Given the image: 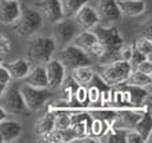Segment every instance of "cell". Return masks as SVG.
<instances>
[{
    "instance_id": "obj_1",
    "label": "cell",
    "mask_w": 152,
    "mask_h": 143,
    "mask_svg": "<svg viewBox=\"0 0 152 143\" xmlns=\"http://www.w3.org/2000/svg\"><path fill=\"white\" fill-rule=\"evenodd\" d=\"M92 31L96 34L97 40L102 43L103 48H104V58H103L102 63H108L112 60H118L119 59V51L124 45L123 36L120 35L119 29L116 27H104L97 24Z\"/></svg>"
},
{
    "instance_id": "obj_2",
    "label": "cell",
    "mask_w": 152,
    "mask_h": 143,
    "mask_svg": "<svg viewBox=\"0 0 152 143\" xmlns=\"http://www.w3.org/2000/svg\"><path fill=\"white\" fill-rule=\"evenodd\" d=\"M132 66L126 60H112L108 63L99 64V78L108 86V87H116L121 86L127 82L129 74L132 72Z\"/></svg>"
},
{
    "instance_id": "obj_3",
    "label": "cell",
    "mask_w": 152,
    "mask_h": 143,
    "mask_svg": "<svg viewBox=\"0 0 152 143\" xmlns=\"http://www.w3.org/2000/svg\"><path fill=\"white\" fill-rule=\"evenodd\" d=\"M43 23H44V18L39 10H36L35 7L24 5L21 7L19 19L13 24V31L19 36H34L43 27Z\"/></svg>"
},
{
    "instance_id": "obj_4",
    "label": "cell",
    "mask_w": 152,
    "mask_h": 143,
    "mask_svg": "<svg viewBox=\"0 0 152 143\" xmlns=\"http://www.w3.org/2000/svg\"><path fill=\"white\" fill-rule=\"evenodd\" d=\"M58 44L53 36H36L31 40L28 45V60L35 64L44 66L48 60H51L55 54Z\"/></svg>"
},
{
    "instance_id": "obj_5",
    "label": "cell",
    "mask_w": 152,
    "mask_h": 143,
    "mask_svg": "<svg viewBox=\"0 0 152 143\" xmlns=\"http://www.w3.org/2000/svg\"><path fill=\"white\" fill-rule=\"evenodd\" d=\"M19 91L28 111H40L52 96V90L48 87H34L27 83L21 86Z\"/></svg>"
},
{
    "instance_id": "obj_6",
    "label": "cell",
    "mask_w": 152,
    "mask_h": 143,
    "mask_svg": "<svg viewBox=\"0 0 152 143\" xmlns=\"http://www.w3.org/2000/svg\"><path fill=\"white\" fill-rule=\"evenodd\" d=\"M58 59L66 66V68H75L79 66H87V64L92 63V59L88 56V54L86 51H83L81 48L76 47L74 44H67L63 47V50L59 52Z\"/></svg>"
},
{
    "instance_id": "obj_7",
    "label": "cell",
    "mask_w": 152,
    "mask_h": 143,
    "mask_svg": "<svg viewBox=\"0 0 152 143\" xmlns=\"http://www.w3.org/2000/svg\"><path fill=\"white\" fill-rule=\"evenodd\" d=\"M80 31L81 28L79 27V24L75 21L74 18H64L60 21L55 23L53 39L56 40V44H61L64 47V45L69 44Z\"/></svg>"
},
{
    "instance_id": "obj_8",
    "label": "cell",
    "mask_w": 152,
    "mask_h": 143,
    "mask_svg": "<svg viewBox=\"0 0 152 143\" xmlns=\"http://www.w3.org/2000/svg\"><path fill=\"white\" fill-rule=\"evenodd\" d=\"M45 75L50 90H58L64 84L67 78V68L59 59H51L44 64Z\"/></svg>"
},
{
    "instance_id": "obj_9",
    "label": "cell",
    "mask_w": 152,
    "mask_h": 143,
    "mask_svg": "<svg viewBox=\"0 0 152 143\" xmlns=\"http://www.w3.org/2000/svg\"><path fill=\"white\" fill-rule=\"evenodd\" d=\"M3 98V109L7 111V114H23L24 111L27 110L26 104H24L23 96H21L19 88H11L4 92V95L1 96Z\"/></svg>"
},
{
    "instance_id": "obj_10",
    "label": "cell",
    "mask_w": 152,
    "mask_h": 143,
    "mask_svg": "<svg viewBox=\"0 0 152 143\" xmlns=\"http://www.w3.org/2000/svg\"><path fill=\"white\" fill-rule=\"evenodd\" d=\"M75 21L79 24L81 29H92L100 23V18L96 8L89 5L88 3L84 4L74 16Z\"/></svg>"
},
{
    "instance_id": "obj_11",
    "label": "cell",
    "mask_w": 152,
    "mask_h": 143,
    "mask_svg": "<svg viewBox=\"0 0 152 143\" xmlns=\"http://www.w3.org/2000/svg\"><path fill=\"white\" fill-rule=\"evenodd\" d=\"M120 91H121V96H123V103L131 104L132 107L144 106L145 100L150 98V92L145 90V87L126 84V87Z\"/></svg>"
},
{
    "instance_id": "obj_12",
    "label": "cell",
    "mask_w": 152,
    "mask_h": 143,
    "mask_svg": "<svg viewBox=\"0 0 152 143\" xmlns=\"http://www.w3.org/2000/svg\"><path fill=\"white\" fill-rule=\"evenodd\" d=\"M96 11L99 13L100 20L105 21L108 24L120 20L121 16H123L118 8L116 0H97Z\"/></svg>"
},
{
    "instance_id": "obj_13",
    "label": "cell",
    "mask_w": 152,
    "mask_h": 143,
    "mask_svg": "<svg viewBox=\"0 0 152 143\" xmlns=\"http://www.w3.org/2000/svg\"><path fill=\"white\" fill-rule=\"evenodd\" d=\"M36 7L42 10V15H44L52 24L64 19L60 0H40L39 3H36Z\"/></svg>"
},
{
    "instance_id": "obj_14",
    "label": "cell",
    "mask_w": 152,
    "mask_h": 143,
    "mask_svg": "<svg viewBox=\"0 0 152 143\" xmlns=\"http://www.w3.org/2000/svg\"><path fill=\"white\" fill-rule=\"evenodd\" d=\"M21 7L19 1L0 0V24L13 26L20 16Z\"/></svg>"
},
{
    "instance_id": "obj_15",
    "label": "cell",
    "mask_w": 152,
    "mask_h": 143,
    "mask_svg": "<svg viewBox=\"0 0 152 143\" xmlns=\"http://www.w3.org/2000/svg\"><path fill=\"white\" fill-rule=\"evenodd\" d=\"M23 127L18 120H10L5 118L0 122V139L1 143H11L20 138Z\"/></svg>"
},
{
    "instance_id": "obj_16",
    "label": "cell",
    "mask_w": 152,
    "mask_h": 143,
    "mask_svg": "<svg viewBox=\"0 0 152 143\" xmlns=\"http://www.w3.org/2000/svg\"><path fill=\"white\" fill-rule=\"evenodd\" d=\"M144 111H135V110H121L119 114H116L113 127L118 130H128V128H134L137 120L142 118Z\"/></svg>"
},
{
    "instance_id": "obj_17",
    "label": "cell",
    "mask_w": 152,
    "mask_h": 143,
    "mask_svg": "<svg viewBox=\"0 0 152 143\" xmlns=\"http://www.w3.org/2000/svg\"><path fill=\"white\" fill-rule=\"evenodd\" d=\"M116 4L121 15L129 16V18L143 15L147 10L145 0H116Z\"/></svg>"
},
{
    "instance_id": "obj_18",
    "label": "cell",
    "mask_w": 152,
    "mask_h": 143,
    "mask_svg": "<svg viewBox=\"0 0 152 143\" xmlns=\"http://www.w3.org/2000/svg\"><path fill=\"white\" fill-rule=\"evenodd\" d=\"M3 64L8 70L12 79H24L32 68L31 62L28 59H23V58L16 59V60L12 62H3Z\"/></svg>"
},
{
    "instance_id": "obj_19",
    "label": "cell",
    "mask_w": 152,
    "mask_h": 143,
    "mask_svg": "<svg viewBox=\"0 0 152 143\" xmlns=\"http://www.w3.org/2000/svg\"><path fill=\"white\" fill-rule=\"evenodd\" d=\"M95 70L91 67V64L87 66H79L71 70V78L76 84H81V86H88L91 84L92 79L95 76Z\"/></svg>"
},
{
    "instance_id": "obj_20",
    "label": "cell",
    "mask_w": 152,
    "mask_h": 143,
    "mask_svg": "<svg viewBox=\"0 0 152 143\" xmlns=\"http://www.w3.org/2000/svg\"><path fill=\"white\" fill-rule=\"evenodd\" d=\"M135 130L142 135L143 141L150 142L151 134H152V120H151V112H150V103H145V111L143 112L142 118L137 120V123L135 125Z\"/></svg>"
},
{
    "instance_id": "obj_21",
    "label": "cell",
    "mask_w": 152,
    "mask_h": 143,
    "mask_svg": "<svg viewBox=\"0 0 152 143\" xmlns=\"http://www.w3.org/2000/svg\"><path fill=\"white\" fill-rule=\"evenodd\" d=\"M24 80L27 84L34 86V87H48L45 68L43 64H36L34 68H31V71L24 78Z\"/></svg>"
},
{
    "instance_id": "obj_22",
    "label": "cell",
    "mask_w": 152,
    "mask_h": 143,
    "mask_svg": "<svg viewBox=\"0 0 152 143\" xmlns=\"http://www.w3.org/2000/svg\"><path fill=\"white\" fill-rule=\"evenodd\" d=\"M97 43V36L92 29H84V31H80L77 35L74 37V40L71 42V44L76 45V47L81 48L83 51L88 52L91 50V47L94 44Z\"/></svg>"
},
{
    "instance_id": "obj_23",
    "label": "cell",
    "mask_w": 152,
    "mask_h": 143,
    "mask_svg": "<svg viewBox=\"0 0 152 143\" xmlns=\"http://www.w3.org/2000/svg\"><path fill=\"white\" fill-rule=\"evenodd\" d=\"M55 128V112L52 111V109H50V111L42 117L39 120H37L36 126H35V130H36V134L43 138L47 134H50L51 131Z\"/></svg>"
},
{
    "instance_id": "obj_24",
    "label": "cell",
    "mask_w": 152,
    "mask_h": 143,
    "mask_svg": "<svg viewBox=\"0 0 152 143\" xmlns=\"http://www.w3.org/2000/svg\"><path fill=\"white\" fill-rule=\"evenodd\" d=\"M124 84L137 86V87H150L152 84V76L143 74V72L137 71V70H132V72L129 74L128 79H127V82Z\"/></svg>"
},
{
    "instance_id": "obj_25",
    "label": "cell",
    "mask_w": 152,
    "mask_h": 143,
    "mask_svg": "<svg viewBox=\"0 0 152 143\" xmlns=\"http://www.w3.org/2000/svg\"><path fill=\"white\" fill-rule=\"evenodd\" d=\"M60 1L61 7H63L64 18H74L75 13L91 0H60Z\"/></svg>"
},
{
    "instance_id": "obj_26",
    "label": "cell",
    "mask_w": 152,
    "mask_h": 143,
    "mask_svg": "<svg viewBox=\"0 0 152 143\" xmlns=\"http://www.w3.org/2000/svg\"><path fill=\"white\" fill-rule=\"evenodd\" d=\"M72 125V115L66 111H56L55 112V128L58 130H68Z\"/></svg>"
},
{
    "instance_id": "obj_27",
    "label": "cell",
    "mask_w": 152,
    "mask_h": 143,
    "mask_svg": "<svg viewBox=\"0 0 152 143\" xmlns=\"http://www.w3.org/2000/svg\"><path fill=\"white\" fill-rule=\"evenodd\" d=\"M134 47L136 48L140 54H143L145 58L151 59V54H152V42H151V39H148V37H145V36L142 35L140 37L136 39Z\"/></svg>"
},
{
    "instance_id": "obj_28",
    "label": "cell",
    "mask_w": 152,
    "mask_h": 143,
    "mask_svg": "<svg viewBox=\"0 0 152 143\" xmlns=\"http://www.w3.org/2000/svg\"><path fill=\"white\" fill-rule=\"evenodd\" d=\"M107 130V120H103V119H96L92 120L91 126H89V131H91V135H94L95 138L99 139L100 136L104 134V131Z\"/></svg>"
},
{
    "instance_id": "obj_29",
    "label": "cell",
    "mask_w": 152,
    "mask_h": 143,
    "mask_svg": "<svg viewBox=\"0 0 152 143\" xmlns=\"http://www.w3.org/2000/svg\"><path fill=\"white\" fill-rule=\"evenodd\" d=\"M124 136V142L127 143H144L142 135L137 133L135 128H128V130H124L123 133Z\"/></svg>"
},
{
    "instance_id": "obj_30",
    "label": "cell",
    "mask_w": 152,
    "mask_h": 143,
    "mask_svg": "<svg viewBox=\"0 0 152 143\" xmlns=\"http://www.w3.org/2000/svg\"><path fill=\"white\" fill-rule=\"evenodd\" d=\"M87 99H88L89 103L95 104L97 102H102V90H100L97 86H91V87L87 90Z\"/></svg>"
},
{
    "instance_id": "obj_31",
    "label": "cell",
    "mask_w": 152,
    "mask_h": 143,
    "mask_svg": "<svg viewBox=\"0 0 152 143\" xmlns=\"http://www.w3.org/2000/svg\"><path fill=\"white\" fill-rule=\"evenodd\" d=\"M74 98L76 99V102L80 103V104H84L86 102H88V99H87V88H86V86L77 84L76 90L74 91Z\"/></svg>"
},
{
    "instance_id": "obj_32",
    "label": "cell",
    "mask_w": 152,
    "mask_h": 143,
    "mask_svg": "<svg viewBox=\"0 0 152 143\" xmlns=\"http://www.w3.org/2000/svg\"><path fill=\"white\" fill-rule=\"evenodd\" d=\"M11 50H12L11 40L5 35L0 34V55H8L11 52Z\"/></svg>"
},
{
    "instance_id": "obj_33",
    "label": "cell",
    "mask_w": 152,
    "mask_h": 143,
    "mask_svg": "<svg viewBox=\"0 0 152 143\" xmlns=\"http://www.w3.org/2000/svg\"><path fill=\"white\" fill-rule=\"evenodd\" d=\"M135 70H137V71L143 72V74H145V75L152 76V62H151V59H144L143 62H140V63L135 67Z\"/></svg>"
},
{
    "instance_id": "obj_34",
    "label": "cell",
    "mask_w": 152,
    "mask_h": 143,
    "mask_svg": "<svg viewBox=\"0 0 152 143\" xmlns=\"http://www.w3.org/2000/svg\"><path fill=\"white\" fill-rule=\"evenodd\" d=\"M144 59H148V58H145L143 54H140L139 51L136 50V48L134 47V50H132V54H131V58H129V62L128 63L132 66V68H135V67L137 66V64L140 63V62H143Z\"/></svg>"
},
{
    "instance_id": "obj_35",
    "label": "cell",
    "mask_w": 152,
    "mask_h": 143,
    "mask_svg": "<svg viewBox=\"0 0 152 143\" xmlns=\"http://www.w3.org/2000/svg\"><path fill=\"white\" fill-rule=\"evenodd\" d=\"M12 80V78H11L10 72H8V70L5 68L4 64H1L0 66V83H3V84H10V82Z\"/></svg>"
},
{
    "instance_id": "obj_36",
    "label": "cell",
    "mask_w": 152,
    "mask_h": 143,
    "mask_svg": "<svg viewBox=\"0 0 152 143\" xmlns=\"http://www.w3.org/2000/svg\"><path fill=\"white\" fill-rule=\"evenodd\" d=\"M5 118H7V111L3 109V106H0V122H1V120H4Z\"/></svg>"
},
{
    "instance_id": "obj_37",
    "label": "cell",
    "mask_w": 152,
    "mask_h": 143,
    "mask_svg": "<svg viewBox=\"0 0 152 143\" xmlns=\"http://www.w3.org/2000/svg\"><path fill=\"white\" fill-rule=\"evenodd\" d=\"M8 86L7 84H3V83H0V99H1V96L4 95V92L7 91Z\"/></svg>"
},
{
    "instance_id": "obj_38",
    "label": "cell",
    "mask_w": 152,
    "mask_h": 143,
    "mask_svg": "<svg viewBox=\"0 0 152 143\" xmlns=\"http://www.w3.org/2000/svg\"><path fill=\"white\" fill-rule=\"evenodd\" d=\"M3 62H4V60H3V58H1V56H0V66H1V64H3Z\"/></svg>"
},
{
    "instance_id": "obj_39",
    "label": "cell",
    "mask_w": 152,
    "mask_h": 143,
    "mask_svg": "<svg viewBox=\"0 0 152 143\" xmlns=\"http://www.w3.org/2000/svg\"><path fill=\"white\" fill-rule=\"evenodd\" d=\"M8 1H20V0H8Z\"/></svg>"
},
{
    "instance_id": "obj_40",
    "label": "cell",
    "mask_w": 152,
    "mask_h": 143,
    "mask_svg": "<svg viewBox=\"0 0 152 143\" xmlns=\"http://www.w3.org/2000/svg\"><path fill=\"white\" fill-rule=\"evenodd\" d=\"M0 143H1V139H0Z\"/></svg>"
}]
</instances>
